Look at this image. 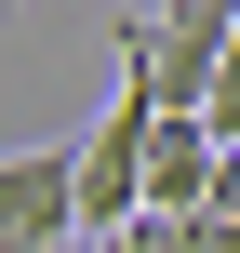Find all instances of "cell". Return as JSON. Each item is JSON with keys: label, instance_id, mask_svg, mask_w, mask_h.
Masks as SVG:
<instances>
[{"label": "cell", "instance_id": "6da1fadb", "mask_svg": "<svg viewBox=\"0 0 240 253\" xmlns=\"http://www.w3.org/2000/svg\"><path fill=\"white\" fill-rule=\"evenodd\" d=\"M240 40V0H160V13H120V80L147 107H200L214 67Z\"/></svg>", "mask_w": 240, "mask_h": 253}, {"label": "cell", "instance_id": "7a4b0ae2", "mask_svg": "<svg viewBox=\"0 0 240 253\" xmlns=\"http://www.w3.org/2000/svg\"><path fill=\"white\" fill-rule=\"evenodd\" d=\"M147 133H160V107L120 80V93H107V120L80 133V240H120V227L147 213Z\"/></svg>", "mask_w": 240, "mask_h": 253}, {"label": "cell", "instance_id": "3957f363", "mask_svg": "<svg viewBox=\"0 0 240 253\" xmlns=\"http://www.w3.org/2000/svg\"><path fill=\"white\" fill-rule=\"evenodd\" d=\"M0 253H80V147L0 160Z\"/></svg>", "mask_w": 240, "mask_h": 253}, {"label": "cell", "instance_id": "277c9868", "mask_svg": "<svg viewBox=\"0 0 240 253\" xmlns=\"http://www.w3.org/2000/svg\"><path fill=\"white\" fill-rule=\"evenodd\" d=\"M214 160H227L214 120L200 107H160V133H147V213H200L214 200Z\"/></svg>", "mask_w": 240, "mask_h": 253}, {"label": "cell", "instance_id": "5b68a950", "mask_svg": "<svg viewBox=\"0 0 240 253\" xmlns=\"http://www.w3.org/2000/svg\"><path fill=\"white\" fill-rule=\"evenodd\" d=\"M200 213H240V147L214 160V200H200Z\"/></svg>", "mask_w": 240, "mask_h": 253}, {"label": "cell", "instance_id": "8992f818", "mask_svg": "<svg viewBox=\"0 0 240 253\" xmlns=\"http://www.w3.org/2000/svg\"><path fill=\"white\" fill-rule=\"evenodd\" d=\"M0 13H13V0H0Z\"/></svg>", "mask_w": 240, "mask_h": 253}]
</instances>
